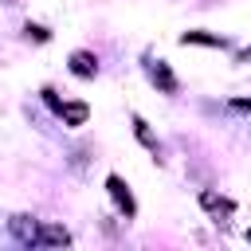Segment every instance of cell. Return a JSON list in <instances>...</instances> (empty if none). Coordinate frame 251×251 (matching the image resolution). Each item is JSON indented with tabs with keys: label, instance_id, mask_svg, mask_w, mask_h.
I'll return each instance as SVG.
<instances>
[{
	"label": "cell",
	"instance_id": "7a4b0ae2",
	"mask_svg": "<svg viewBox=\"0 0 251 251\" xmlns=\"http://www.w3.org/2000/svg\"><path fill=\"white\" fill-rule=\"evenodd\" d=\"M71 71H75L78 78H90V75L98 71V59H94L90 51H75V55H71Z\"/></svg>",
	"mask_w": 251,
	"mask_h": 251
},
{
	"label": "cell",
	"instance_id": "30bf717a",
	"mask_svg": "<svg viewBox=\"0 0 251 251\" xmlns=\"http://www.w3.org/2000/svg\"><path fill=\"white\" fill-rule=\"evenodd\" d=\"M247 243H251V227H247Z\"/></svg>",
	"mask_w": 251,
	"mask_h": 251
},
{
	"label": "cell",
	"instance_id": "8992f818",
	"mask_svg": "<svg viewBox=\"0 0 251 251\" xmlns=\"http://www.w3.org/2000/svg\"><path fill=\"white\" fill-rule=\"evenodd\" d=\"M149 75H153V82H157L165 94H173V90H176V78H173V71H169L165 63H153V67H149Z\"/></svg>",
	"mask_w": 251,
	"mask_h": 251
},
{
	"label": "cell",
	"instance_id": "6da1fadb",
	"mask_svg": "<svg viewBox=\"0 0 251 251\" xmlns=\"http://www.w3.org/2000/svg\"><path fill=\"white\" fill-rule=\"evenodd\" d=\"M106 188H110V196L118 200V208H122L126 216H133V212H137V204H133V196H129V188L122 184V176H110V180H106Z\"/></svg>",
	"mask_w": 251,
	"mask_h": 251
},
{
	"label": "cell",
	"instance_id": "52a82bcc",
	"mask_svg": "<svg viewBox=\"0 0 251 251\" xmlns=\"http://www.w3.org/2000/svg\"><path fill=\"white\" fill-rule=\"evenodd\" d=\"M184 43H208V47H224L220 35H208V31H184Z\"/></svg>",
	"mask_w": 251,
	"mask_h": 251
},
{
	"label": "cell",
	"instance_id": "ba28073f",
	"mask_svg": "<svg viewBox=\"0 0 251 251\" xmlns=\"http://www.w3.org/2000/svg\"><path fill=\"white\" fill-rule=\"evenodd\" d=\"M67 239H71V235H67L63 227H43V231H39V243H67Z\"/></svg>",
	"mask_w": 251,
	"mask_h": 251
},
{
	"label": "cell",
	"instance_id": "277c9868",
	"mask_svg": "<svg viewBox=\"0 0 251 251\" xmlns=\"http://www.w3.org/2000/svg\"><path fill=\"white\" fill-rule=\"evenodd\" d=\"M12 231H16V239H24V243H39V224L27 220V216H16V220H12Z\"/></svg>",
	"mask_w": 251,
	"mask_h": 251
},
{
	"label": "cell",
	"instance_id": "5b68a950",
	"mask_svg": "<svg viewBox=\"0 0 251 251\" xmlns=\"http://www.w3.org/2000/svg\"><path fill=\"white\" fill-rule=\"evenodd\" d=\"M200 204H204L212 216H231V208H235L227 196H216V192H200Z\"/></svg>",
	"mask_w": 251,
	"mask_h": 251
},
{
	"label": "cell",
	"instance_id": "3957f363",
	"mask_svg": "<svg viewBox=\"0 0 251 251\" xmlns=\"http://www.w3.org/2000/svg\"><path fill=\"white\" fill-rule=\"evenodd\" d=\"M55 110L63 114V122H67V126H82V122L90 118V110H86L82 102H59Z\"/></svg>",
	"mask_w": 251,
	"mask_h": 251
},
{
	"label": "cell",
	"instance_id": "9c48e42d",
	"mask_svg": "<svg viewBox=\"0 0 251 251\" xmlns=\"http://www.w3.org/2000/svg\"><path fill=\"white\" fill-rule=\"evenodd\" d=\"M133 126H137V137H141V141H145L149 149H157V141H153V133H149V126H145L141 118H133Z\"/></svg>",
	"mask_w": 251,
	"mask_h": 251
}]
</instances>
